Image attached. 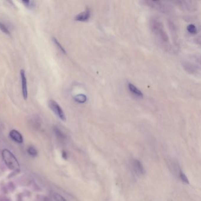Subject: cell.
<instances>
[{"instance_id": "obj_1", "label": "cell", "mask_w": 201, "mask_h": 201, "mask_svg": "<svg viewBox=\"0 0 201 201\" xmlns=\"http://www.w3.org/2000/svg\"><path fill=\"white\" fill-rule=\"evenodd\" d=\"M2 156L6 166L11 170L18 171L19 165L15 156L8 149H4L2 152Z\"/></svg>"}, {"instance_id": "obj_2", "label": "cell", "mask_w": 201, "mask_h": 201, "mask_svg": "<svg viewBox=\"0 0 201 201\" xmlns=\"http://www.w3.org/2000/svg\"><path fill=\"white\" fill-rule=\"evenodd\" d=\"M152 29L154 33L159 37L160 39H161L164 42L167 43L168 41V36L166 34V32L164 31L163 25L161 23L158 22L156 20H153L152 23Z\"/></svg>"}, {"instance_id": "obj_3", "label": "cell", "mask_w": 201, "mask_h": 201, "mask_svg": "<svg viewBox=\"0 0 201 201\" xmlns=\"http://www.w3.org/2000/svg\"><path fill=\"white\" fill-rule=\"evenodd\" d=\"M48 106L59 119H60L63 121H66V118L64 113L61 107L56 102L53 100H50L48 102Z\"/></svg>"}, {"instance_id": "obj_4", "label": "cell", "mask_w": 201, "mask_h": 201, "mask_svg": "<svg viewBox=\"0 0 201 201\" xmlns=\"http://www.w3.org/2000/svg\"><path fill=\"white\" fill-rule=\"evenodd\" d=\"M21 78V83H22V96L25 100H27L28 98V90H27V79L25 76V73L24 70H21L20 72Z\"/></svg>"}, {"instance_id": "obj_5", "label": "cell", "mask_w": 201, "mask_h": 201, "mask_svg": "<svg viewBox=\"0 0 201 201\" xmlns=\"http://www.w3.org/2000/svg\"><path fill=\"white\" fill-rule=\"evenodd\" d=\"M146 3H147V4L153 8L155 9H157L158 10L161 11L162 12H165L166 9L165 5L164 4H163L162 2L161 1H148L145 2Z\"/></svg>"}, {"instance_id": "obj_6", "label": "cell", "mask_w": 201, "mask_h": 201, "mask_svg": "<svg viewBox=\"0 0 201 201\" xmlns=\"http://www.w3.org/2000/svg\"><path fill=\"white\" fill-rule=\"evenodd\" d=\"M133 166L135 171L139 175H143L145 173L144 166L141 162L139 160L135 159L133 162Z\"/></svg>"}, {"instance_id": "obj_7", "label": "cell", "mask_w": 201, "mask_h": 201, "mask_svg": "<svg viewBox=\"0 0 201 201\" xmlns=\"http://www.w3.org/2000/svg\"><path fill=\"white\" fill-rule=\"evenodd\" d=\"M90 17V11L89 9H87L84 11L77 15L74 19L76 21L85 22V21H88Z\"/></svg>"}, {"instance_id": "obj_8", "label": "cell", "mask_w": 201, "mask_h": 201, "mask_svg": "<svg viewBox=\"0 0 201 201\" xmlns=\"http://www.w3.org/2000/svg\"><path fill=\"white\" fill-rule=\"evenodd\" d=\"M9 137L12 140L18 143H21L23 142V138L21 134L16 130H12L9 132Z\"/></svg>"}, {"instance_id": "obj_9", "label": "cell", "mask_w": 201, "mask_h": 201, "mask_svg": "<svg viewBox=\"0 0 201 201\" xmlns=\"http://www.w3.org/2000/svg\"><path fill=\"white\" fill-rule=\"evenodd\" d=\"M128 89L129 90V91L135 96H136L137 97L139 98H143V93L139 90L138 89L135 85H133V84L129 83H128Z\"/></svg>"}, {"instance_id": "obj_10", "label": "cell", "mask_w": 201, "mask_h": 201, "mask_svg": "<svg viewBox=\"0 0 201 201\" xmlns=\"http://www.w3.org/2000/svg\"><path fill=\"white\" fill-rule=\"evenodd\" d=\"M74 100L79 103H84L87 101V97L83 94H79L74 97Z\"/></svg>"}, {"instance_id": "obj_11", "label": "cell", "mask_w": 201, "mask_h": 201, "mask_svg": "<svg viewBox=\"0 0 201 201\" xmlns=\"http://www.w3.org/2000/svg\"><path fill=\"white\" fill-rule=\"evenodd\" d=\"M28 154L31 156L32 157H35L37 154H38V152H37V149L32 147V146H30L28 148Z\"/></svg>"}, {"instance_id": "obj_12", "label": "cell", "mask_w": 201, "mask_h": 201, "mask_svg": "<svg viewBox=\"0 0 201 201\" xmlns=\"http://www.w3.org/2000/svg\"><path fill=\"white\" fill-rule=\"evenodd\" d=\"M187 30L188 31V32L191 34H195L197 32V27L194 24H190L187 27Z\"/></svg>"}, {"instance_id": "obj_13", "label": "cell", "mask_w": 201, "mask_h": 201, "mask_svg": "<svg viewBox=\"0 0 201 201\" xmlns=\"http://www.w3.org/2000/svg\"><path fill=\"white\" fill-rule=\"evenodd\" d=\"M179 177H180V179L182 181L183 183L185 184H189V179H188L187 177L186 176V175L183 173L182 172H181L180 174H179Z\"/></svg>"}, {"instance_id": "obj_14", "label": "cell", "mask_w": 201, "mask_h": 201, "mask_svg": "<svg viewBox=\"0 0 201 201\" xmlns=\"http://www.w3.org/2000/svg\"><path fill=\"white\" fill-rule=\"evenodd\" d=\"M53 41L54 42V43H55V44L57 45V47L60 50V51L62 52V53H63L64 54H66V50L64 49V48L63 47V46L60 44V43L58 42V41L55 38V37H53Z\"/></svg>"}, {"instance_id": "obj_15", "label": "cell", "mask_w": 201, "mask_h": 201, "mask_svg": "<svg viewBox=\"0 0 201 201\" xmlns=\"http://www.w3.org/2000/svg\"><path fill=\"white\" fill-rule=\"evenodd\" d=\"M54 132H55V133L56 134V135L58 137V138H61V139H64V138H65V135H64V134L58 128H54Z\"/></svg>"}, {"instance_id": "obj_16", "label": "cell", "mask_w": 201, "mask_h": 201, "mask_svg": "<svg viewBox=\"0 0 201 201\" xmlns=\"http://www.w3.org/2000/svg\"><path fill=\"white\" fill-rule=\"evenodd\" d=\"M0 29L5 34H6L7 35H10V32H9V31L8 30V28L1 22H0Z\"/></svg>"}, {"instance_id": "obj_17", "label": "cell", "mask_w": 201, "mask_h": 201, "mask_svg": "<svg viewBox=\"0 0 201 201\" xmlns=\"http://www.w3.org/2000/svg\"><path fill=\"white\" fill-rule=\"evenodd\" d=\"M54 198L55 201H66L61 195L56 193L54 194Z\"/></svg>"}, {"instance_id": "obj_18", "label": "cell", "mask_w": 201, "mask_h": 201, "mask_svg": "<svg viewBox=\"0 0 201 201\" xmlns=\"http://www.w3.org/2000/svg\"><path fill=\"white\" fill-rule=\"evenodd\" d=\"M22 3L27 7L28 8H31L32 6H33V2L32 1H23Z\"/></svg>"}, {"instance_id": "obj_19", "label": "cell", "mask_w": 201, "mask_h": 201, "mask_svg": "<svg viewBox=\"0 0 201 201\" xmlns=\"http://www.w3.org/2000/svg\"><path fill=\"white\" fill-rule=\"evenodd\" d=\"M62 155H63V158L64 159H67V153H66V152H63V153H62Z\"/></svg>"}]
</instances>
